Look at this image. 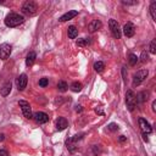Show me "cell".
<instances>
[{
  "instance_id": "1",
  "label": "cell",
  "mask_w": 156,
  "mask_h": 156,
  "mask_svg": "<svg viewBox=\"0 0 156 156\" xmlns=\"http://www.w3.org/2000/svg\"><path fill=\"white\" fill-rule=\"evenodd\" d=\"M23 22H24V17L16 12H11L5 17V24L7 27H17Z\"/></svg>"
},
{
  "instance_id": "2",
  "label": "cell",
  "mask_w": 156,
  "mask_h": 156,
  "mask_svg": "<svg viewBox=\"0 0 156 156\" xmlns=\"http://www.w3.org/2000/svg\"><path fill=\"white\" fill-rule=\"evenodd\" d=\"M21 10H22V12H23L24 15H27V16H34V15L37 13L38 7H37V4H35L34 1L29 0V1H26V2L22 5Z\"/></svg>"
},
{
  "instance_id": "3",
  "label": "cell",
  "mask_w": 156,
  "mask_h": 156,
  "mask_svg": "<svg viewBox=\"0 0 156 156\" xmlns=\"http://www.w3.org/2000/svg\"><path fill=\"white\" fill-rule=\"evenodd\" d=\"M18 105H20V107H21V110H22L23 116H24L27 119H32V118H33V113H32V107H30L29 102L26 101V100H20V101H18Z\"/></svg>"
},
{
  "instance_id": "4",
  "label": "cell",
  "mask_w": 156,
  "mask_h": 156,
  "mask_svg": "<svg viewBox=\"0 0 156 156\" xmlns=\"http://www.w3.org/2000/svg\"><path fill=\"white\" fill-rule=\"evenodd\" d=\"M147 74H149L147 69H140V71H138V72L134 74V77H133V87L140 85V84L146 79Z\"/></svg>"
},
{
  "instance_id": "5",
  "label": "cell",
  "mask_w": 156,
  "mask_h": 156,
  "mask_svg": "<svg viewBox=\"0 0 156 156\" xmlns=\"http://www.w3.org/2000/svg\"><path fill=\"white\" fill-rule=\"evenodd\" d=\"M126 104L129 111H133L134 107L136 106V100H135V94L133 93V90H127L126 93Z\"/></svg>"
},
{
  "instance_id": "6",
  "label": "cell",
  "mask_w": 156,
  "mask_h": 156,
  "mask_svg": "<svg viewBox=\"0 0 156 156\" xmlns=\"http://www.w3.org/2000/svg\"><path fill=\"white\" fill-rule=\"evenodd\" d=\"M108 26H110V30L112 33V37L116 38V39H119L121 38V29H119V24L116 20L111 18L108 21Z\"/></svg>"
},
{
  "instance_id": "7",
  "label": "cell",
  "mask_w": 156,
  "mask_h": 156,
  "mask_svg": "<svg viewBox=\"0 0 156 156\" xmlns=\"http://www.w3.org/2000/svg\"><path fill=\"white\" fill-rule=\"evenodd\" d=\"M11 45L7 43H4L0 45V58L1 60H6L10 55H11Z\"/></svg>"
},
{
  "instance_id": "8",
  "label": "cell",
  "mask_w": 156,
  "mask_h": 156,
  "mask_svg": "<svg viewBox=\"0 0 156 156\" xmlns=\"http://www.w3.org/2000/svg\"><path fill=\"white\" fill-rule=\"evenodd\" d=\"M139 127H140L143 134H150V133L152 132V128H151L150 123H149L145 118H143V117L139 118Z\"/></svg>"
},
{
  "instance_id": "9",
  "label": "cell",
  "mask_w": 156,
  "mask_h": 156,
  "mask_svg": "<svg viewBox=\"0 0 156 156\" xmlns=\"http://www.w3.org/2000/svg\"><path fill=\"white\" fill-rule=\"evenodd\" d=\"M27 82H28V78H27V74L22 73L17 77L16 79V84H17V88L18 90H24V88L27 87Z\"/></svg>"
},
{
  "instance_id": "10",
  "label": "cell",
  "mask_w": 156,
  "mask_h": 156,
  "mask_svg": "<svg viewBox=\"0 0 156 156\" xmlns=\"http://www.w3.org/2000/svg\"><path fill=\"white\" fill-rule=\"evenodd\" d=\"M123 33H124V35H126L127 38H132V37L134 35V33H135V27H134V24H133L132 22H127V23L124 24V27H123Z\"/></svg>"
},
{
  "instance_id": "11",
  "label": "cell",
  "mask_w": 156,
  "mask_h": 156,
  "mask_svg": "<svg viewBox=\"0 0 156 156\" xmlns=\"http://www.w3.org/2000/svg\"><path fill=\"white\" fill-rule=\"evenodd\" d=\"M33 118L35 119V122L37 123H39V124H43V123H46L48 121H49V116L45 113V112H35L34 115H33Z\"/></svg>"
},
{
  "instance_id": "12",
  "label": "cell",
  "mask_w": 156,
  "mask_h": 156,
  "mask_svg": "<svg viewBox=\"0 0 156 156\" xmlns=\"http://www.w3.org/2000/svg\"><path fill=\"white\" fill-rule=\"evenodd\" d=\"M67 126H68V122H67V119L65 117H58L56 119V129L57 130H60V132L65 130L67 128Z\"/></svg>"
},
{
  "instance_id": "13",
  "label": "cell",
  "mask_w": 156,
  "mask_h": 156,
  "mask_svg": "<svg viewBox=\"0 0 156 156\" xmlns=\"http://www.w3.org/2000/svg\"><path fill=\"white\" fill-rule=\"evenodd\" d=\"M77 15H78V11L72 10V11H68V12H66L65 15H62L58 21H60V22H66V21H68V20H72V18L76 17Z\"/></svg>"
},
{
  "instance_id": "14",
  "label": "cell",
  "mask_w": 156,
  "mask_h": 156,
  "mask_svg": "<svg viewBox=\"0 0 156 156\" xmlns=\"http://www.w3.org/2000/svg\"><path fill=\"white\" fill-rule=\"evenodd\" d=\"M35 58H37L35 52H34V51H30V52L27 55V57H26V65H27L28 67L33 66V63L35 62Z\"/></svg>"
},
{
  "instance_id": "15",
  "label": "cell",
  "mask_w": 156,
  "mask_h": 156,
  "mask_svg": "<svg viewBox=\"0 0 156 156\" xmlns=\"http://www.w3.org/2000/svg\"><path fill=\"white\" fill-rule=\"evenodd\" d=\"M101 27H102V23H101L99 20H94V21L89 24V30H90V32H95V30H99Z\"/></svg>"
},
{
  "instance_id": "16",
  "label": "cell",
  "mask_w": 156,
  "mask_h": 156,
  "mask_svg": "<svg viewBox=\"0 0 156 156\" xmlns=\"http://www.w3.org/2000/svg\"><path fill=\"white\" fill-rule=\"evenodd\" d=\"M10 91H11V82H6V83L2 85L0 93H1L2 96H7V95L10 94Z\"/></svg>"
},
{
  "instance_id": "17",
  "label": "cell",
  "mask_w": 156,
  "mask_h": 156,
  "mask_svg": "<svg viewBox=\"0 0 156 156\" xmlns=\"http://www.w3.org/2000/svg\"><path fill=\"white\" fill-rule=\"evenodd\" d=\"M67 34H68V38L74 39V38L78 35V29H77L74 26H69V27H68V30H67Z\"/></svg>"
},
{
  "instance_id": "18",
  "label": "cell",
  "mask_w": 156,
  "mask_h": 156,
  "mask_svg": "<svg viewBox=\"0 0 156 156\" xmlns=\"http://www.w3.org/2000/svg\"><path fill=\"white\" fill-rule=\"evenodd\" d=\"M82 88H83V85H82V83H80V82H73V83L71 84V90H72V91H74V93L80 91V90H82Z\"/></svg>"
},
{
  "instance_id": "19",
  "label": "cell",
  "mask_w": 156,
  "mask_h": 156,
  "mask_svg": "<svg viewBox=\"0 0 156 156\" xmlns=\"http://www.w3.org/2000/svg\"><path fill=\"white\" fill-rule=\"evenodd\" d=\"M104 68H105V63L102 62V61H98V62H95L94 63V69L96 71V72H102L104 71Z\"/></svg>"
},
{
  "instance_id": "20",
  "label": "cell",
  "mask_w": 156,
  "mask_h": 156,
  "mask_svg": "<svg viewBox=\"0 0 156 156\" xmlns=\"http://www.w3.org/2000/svg\"><path fill=\"white\" fill-rule=\"evenodd\" d=\"M128 61H129V65H130V66H135L136 62H138L139 60H138V56H136V55H134V54H129V56H128Z\"/></svg>"
},
{
  "instance_id": "21",
  "label": "cell",
  "mask_w": 156,
  "mask_h": 156,
  "mask_svg": "<svg viewBox=\"0 0 156 156\" xmlns=\"http://www.w3.org/2000/svg\"><path fill=\"white\" fill-rule=\"evenodd\" d=\"M150 13H151L152 20L156 21V1H152L150 5Z\"/></svg>"
},
{
  "instance_id": "22",
  "label": "cell",
  "mask_w": 156,
  "mask_h": 156,
  "mask_svg": "<svg viewBox=\"0 0 156 156\" xmlns=\"http://www.w3.org/2000/svg\"><path fill=\"white\" fill-rule=\"evenodd\" d=\"M67 88H68V85H67V83L65 82V80H60L58 83H57V89L60 90V91H66L67 90Z\"/></svg>"
},
{
  "instance_id": "23",
  "label": "cell",
  "mask_w": 156,
  "mask_h": 156,
  "mask_svg": "<svg viewBox=\"0 0 156 156\" xmlns=\"http://www.w3.org/2000/svg\"><path fill=\"white\" fill-rule=\"evenodd\" d=\"M146 96H147L146 93L143 91V93H140V94H138V95L135 96V100H136V102H144V101L147 99Z\"/></svg>"
},
{
  "instance_id": "24",
  "label": "cell",
  "mask_w": 156,
  "mask_h": 156,
  "mask_svg": "<svg viewBox=\"0 0 156 156\" xmlns=\"http://www.w3.org/2000/svg\"><path fill=\"white\" fill-rule=\"evenodd\" d=\"M89 44H90V40L87 39V38H83V39H78L77 40V45L78 46H87Z\"/></svg>"
},
{
  "instance_id": "25",
  "label": "cell",
  "mask_w": 156,
  "mask_h": 156,
  "mask_svg": "<svg viewBox=\"0 0 156 156\" xmlns=\"http://www.w3.org/2000/svg\"><path fill=\"white\" fill-rule=\"evenodd\" d=\"M149 50H150V52H151V54H156V40H155V39H152V40H151Z\"/></svg>"
},
{
  "instance_id": "26",
  "label": "cell",
  "mask_w": 156,
  "mask_h": 156,
  "mask_svg": "<svg viewBox=\"0 0 156 156\" xmlns=\"http://www.w3.org/2000/svg\"><path fill=\"white\" fill-rule=\"evenodd\" d=\"M48 84H49V79H48V78H40V79H39V85H40L41 88H45Z\"/></svg>"
},
{
  "instance_id": "27",
  "label": "cell",
  "mask_w": 156,
  "mask_h": 156,
  "mask_svg": "<svg viewBox=\"0 0 156 156\" xmlns=\"http://www.w3.org/2000/svg\"><path fill=\"white\" fill-rule=\"evenodd\" d=\"M140 58H141V62H146V61H147L149 56H147L146 51H143V52H141V56H140Z\"/></svg>"
},
{
  "instance_id": "28",
  "label": "cell",
  "mask_w": 156,
  "mask_h": 156,
  "mask_svg": "<svg viewBox=\"0 0 156 156\" xmlns=\"http://www.w3.org/2000/svg\"><path fill=\"white\" fill-rule=\"evenodd\" d=\"M107 128H108L110 130H112V132H115V130H117V129H118V126H117V124H115V123H110Z\"/></svg>"
},
{
  "instance_id": "29",
  "label": "cell",
  "mask_w": 156,
  "mask_h": 156,
  "mask_svg": "<svg viewBox=\"0 0 156 156\" xmlns=\"http://www.w3.org/2000/svg\"><path fill=\"white\" fill-rule=\"evenodd\" d=\"M124 5H135L138 4V1H122Z\"/></svg>"
},
{
  "instance_id": "30",
  "label": "cell",
  "mask_w": 156,
  "mask_h": 156,
  "mask_svg": "<svg viewBox=\"0 0 156 156\" xmlns=\"http://www.w3.org/2000/svg\"><path fill=\"white\" fill-rule=\"evenodd\" d=\"M0 156H9V152L6 150H0Z\"/></svg>"
},
{
  "instance_id": "31",
  "label": "cell",
  "mask_w": 156,
  "mask_h": 156,
  "mask_svg": "<svg viewBox=\"0 0 156 156\" xmlns=\"http://www.w3.org/2000/svg\"><path fill=\"white\" fill-rule=\"evenodd\" d=\"M95 112L99 113V115H104V112H102V110H101L100 107H96V108H95Z\"/></svg>"
},
{
  "instance_id": "32",
  "label": "cell",
  "mask_w": 156,
  "mask_h": 156,
  "mask_svg": "<svg viewBox=\"0 0 156 156\" xmlns=\"http://www.w3.org/2000/svg\"><path fill=\"white\" fill-rule=\"evenodd\" d=\"M118 140H119V143H123V141H126V140H127V138H126V136H124V135H121V136H119V139H118Z\"/></svg>"
},
{
  "instance_id": "33",
  "label": "cell",
  "mask_w": 156,
  "mask_h": 156,
  "mask_svg": "<svg viewBox=\"0 0 156 156\" xmlns=\"http://www.w3.org/2000/svg\"><path fill=\"white\" fill-rule=\"evenodd\" d=\"M151 107H152V111L155 112L156 111V101H152V106Z\"/></svg>"
},
{
  "instance_id": "34",
  "label": "cell",
  "mask_w": 156,
  "mask_h": 156,
  "mask_svg": "<svg viewBox=\"0 0 156 156\" xmlns=\"http://www.w3.org/2000/svg\"><path fill=\"white\" fill-rule=\"evenodd\" d=\"M76 111H77V112H80V111H82V106H77Z\"/></svg>"
},
{
  "instance_id": "35",
  "label": "cell",
  "mask_w": 156,
  "mask_h": 156,
  "mask_svg": "<svg viewBox=\"0 0 156 156\" xmlns=\"http://www.w3.org/2000/svg\"><path fill=\"white\" fill-rule=\"evenodd\" d=\"M0 140H4V134H0Z\"/></svg>"
}]
</instances>
